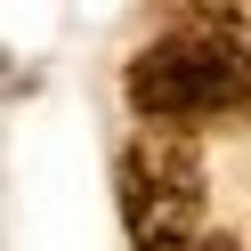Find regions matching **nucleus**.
<instances>
[{"label": "nucleus", "mask_w": 251, "mask_h": 251, "mask_svg": "<svg viewBox=\"0 0 251 251\" xmlns=\"http://www.w3.org/2000/svg\"><path fill=\"white\" fill-rule=\"evenodd\" d=\"M130 105L146 114V130H251V49L211 25H186L130 57Z\"/></svg>", "instance_id": "obj_1"}, {"label": "nucleus", "mask_w": 251, "mask_h": 251, "mask_svg": "<svg viewBox=\"0 0 251 251\" xmlns=\"http://www.w3.org/2000/svg\"><path fill=\"white\" fill-rule=\"evenodd\" d=\"M202 146L178 130H138L122 146V227L138 251H195L202 243Z\"/></svg>", "instance_id": "obj_2"}, {"label": "nucleus", "mask_w": 251, "mask_h": 251, "mask_svg": "<svg viewBox=\"0 0 251 251\" xmlns=\"http://www.w3.org/2000/svg\"><path fill=\"white\" fill-rule=\"evenodd\" d=\"M195 251H243V243H235V235H202Z\"/></svg>", "instance_id": "obj_3"}]
</instances>
